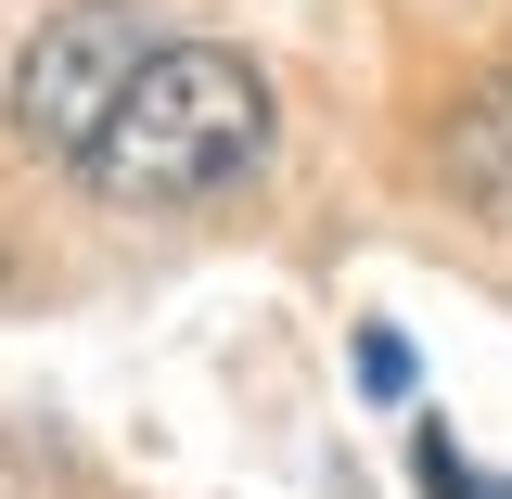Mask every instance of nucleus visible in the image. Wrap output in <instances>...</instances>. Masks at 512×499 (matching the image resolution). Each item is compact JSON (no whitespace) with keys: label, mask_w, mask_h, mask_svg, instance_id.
<instances>
[{"label":"nucleus","mask_w":512,"mask_h":499,"mask_svg":"<svg viewBox=\"0 0 512 499\" xmlns=\"http://www.w3.org/2000/svg\"><path fill=\"white\" fill-rule=\"evenodd\" d=\"M256 167H269V77H256L244 52H218V39H167V52L116 90L103 141L77 154V180L103 192V205H128V218L218 205V192H244Z\"/></svg>","instance_id":"obj_1"},{"label":"nucleus","mask_w":512,"mask_h":499,"mask_svg":"<svg viewBox=\"0 0 512 499\" xmlns=\"http://www.w3.org/2000/svg\"><path fill=\"white\" fill-rule=\"evenodd\" d=\"M154 52H167L154 0H64V13L26 26V52H13V77H0V128H13L26 154L77 167V154L103 141V116H116V90Z\"/></svg>","instance_id":"obj_2"},{"label":"nucleus","mask_w":512,"mask_h":499,"mask_svg":"<svg viewBox=\"0 0 512 499\" xmlns=\"http://www.w3.org/2000/svg\"><path fill=\"white\" fill-rule=\"evenodd\" d=\"M448 192H461L487 231H512V77L448 116Z\"/></svg>","instance_id":"obj_3"},{"label":"nucleus","mask_w":512,"mask_h":499,"mask_svg":"<svg viewBox=\"0 0 512 499\" xmlns=\"http://www.w3.org/2000/svg\"><path fill=\"white\" fill-rule=\"evenodd\" d=\"M410 474H423V499H512V487H487V474H474L448 436H423V448H410Z\"/></svg>","instance_id":"obj_4"},{"label":"nucleus","mask_w":512,"mask_h":499,"mask_svg":"<svg viewBox=\"0 0 512 499\" xmlns=\"http://www.w3.org/2000/svg\"><path fill=\"white\" fill-rule=\"evenodd\" d=\"M359 397H410V346L397 333H359Z\"/></svg>","instance_id":"obj_5"}]
</instances>
